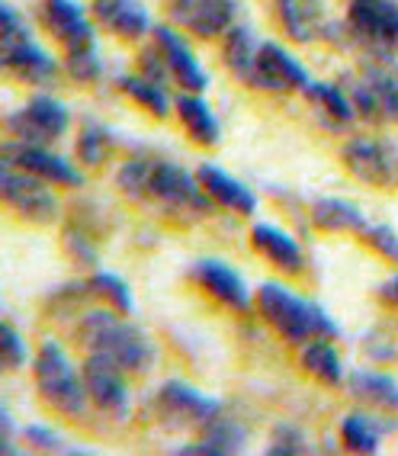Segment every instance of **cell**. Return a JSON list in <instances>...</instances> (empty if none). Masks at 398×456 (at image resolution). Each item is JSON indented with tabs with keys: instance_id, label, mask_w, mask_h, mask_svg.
<instances>
[{
	"instance_id": "cell-1",
	"label": "cell",
	"mask_w": 398,
	"mask_h": 456,
	"mask_svg": "<svg viewBox=\"0 0 398 456\" xmlns=\"http://www.w3.org/2000/svg\"><path fill=\"white\" fill-rule=\"evenodd\" d=\"M122 193L142 203L164 206L174 212H209V200L199 183V177H190L183 167L171 161H151V158H135L122 164L116 174Z\"/></svg>"
},
{
	"instance_id": "cell-2",
	"label": "cell",
	"mask_w": 398,
	"mask_h": 456,
	"mask_svg": "<svg viewBox=\"0 0 398 456\" xmlns=\"http://www.w3.org/2000/svg\"><path fill=\"white\" fill-rule=\"evenodd\" d=\"M81 341L90 354L113 360L126 373H145L158 357L151 338L113 312H90L81 322Z\"/></svg>"
},
{
	"instance_id": "cell-3",
	"label": "cell",
	"mask_w": 398,
	"mask_h": 456,
	"mask_svg": "<svg viewBox=\"0 0 398 456\" xmlns=\"http://www.w3.org/2000/svg\"><path fill=\"white\" fill-rule=\"evenodd\" d=\"M257 309L270 325L283 334L286 341L309 344V341H315V338H334V334H337L334 318H328V312L321 309V305L296 296L293 289H286L283 283L260 286Z\"/></svg>"
},
{
	"instance_id": "cell-4",
	"label": "cell",
	"mask_w": 398,
	"mask_h": 456,
	"mask_svg": "<svg viewBox=\"0 0 398 456\" xmlns=\"http://www.w3.org/2000/svg\"><path fill=\"white\" fill-rule=\"evenodd\" d=\"M36 386H39V395L45 399V405H52L55 411L68 418H77L87 411V383H84V373H77L74 360L68 357V351L55 338L42 341L39 354H36Z\"/></svg>"
},
{
	"instance_id": "cell-5",
	"label": "cell",
	"mask_w": 398,
	"mask_h": 456,
	"mask_svg": "<svg viewBox=\"0 0 398 456\" xmlns=\"http://www.w3.org/2000/svg\"><path fill=\"white\" fill-rule=\"evenodd\" d=\"M45 13H49V26L68 49V71L77 81H97L103 65L97 58V36H93V26H90L81 4H74V0H45Z\"/></svg>"
},
{
	"instance_id": "cell-6",
	"label": "cell",
	"mask_w": 398,
	"mask_h": 456,
	"mask_svg": "<svg viewBox=\"0 0 398 456\" xmlns=\"http://www.w3.org/2000/svg\"><path fill=\"white\" fill-rule=\"evenodd\" d=\"M0 39H4L0 61L17 77L29 84H42L58 74V61L33 39L29 26L20 20V13L10 4H0Z\"/></svg>"
},
{
	"instance_id": "cell-7",
	"label": "cell",
	"mask_w": 398,
	"mask_h": 456,
	"mask_svg": "<svg viewBox=\"0 0 398 456\" xmlns=\"http://www.w3.org/2000/svg\"><path fill=\"white\" fill-rule=\"evenodd\" d=\"M347 36L379 61L398 55V0H350Z\"/></svg>"
},
{
	"instance_id": "cell-8",
	"label": "cell",
	"mask_w": 398,
	"mask_h": 456,
	"mask_svg": "<svg viewBox=\"0 0 398 456\" xmlns=\"http://www.w3.org/2000/svg\"><path fill=\"white\" fill-rule=\"evenodd\" d=\"M244 84L257 90H273V94H289V90H305L312 84V77L283 45L260 39L257 55H254Z\"/></svg>"
},
{
	"instance_id": "cell-9",
	"label": "cell",
	"mask_w": 398,
	"mask_h": 456,
	"mask_svg": "<svg viewBox=\"0 0 398 456\" xmlns=\"http://www.w3.org/2000/svg\"><path fill=\"white\" fill-rule=\"evenodd\" d=\"M45 183L49 180L36 177V174L23 171L10 161H4V167H0V193L29 222H52L58 216V200Z\"/></svg>"
},
{
	"instance_id": "cell-10",
	"label": "cell",
	"mask_w": 398,
	"mask_h": 456,
	"mask_svg": "<svg viewBox=\"0 0 398 456\" xmlns=\"http://www.w3.org/2000/svg\"><path fill=\"white\" fill-rule=\"evenodd\" d=\"M68 123H71L68 106L55 97H45V94L33 97L29 103L20 106L17 113L7 116V129L17 135V142H33V145L61 139Z\"/></svg>"
},
{
	"instance_id": "cell-11",
	"label": "cell",
	"mask_w": 398,
	"mask_h": 456,
	"mask_svg": "<svg viewBox=\"0 0 398 456\" xmlns=\"http://www.w3.org/2000/svg\"><path fill=\"white\" fill-rule=\"evenodd\" d=\"M347 171L370 187H398V145L386 139H350L341 151Z\"/></svg>"
},
{
	"instance_id": "cell-12",
	"label": "cell",
	"mask_w": 398,
	"mask_h": 456,
	"mask_svg": "<svg viewBox=\"0 0 398 456\" xmlns=\"http://www.w3.org/2000/svg\"><path fill=\"white\" fill-rule=\"evenodd\" d=\"M353 106L370 123L398 126V68H366L353 81Z\"/></svg>"
},
{
	"instance_id": "cell-13",
	"label": "cell",
	"mask_w": 398,
	"mask_h": 456,
	"mask_svg": "<svg viewBox=\"0 0 398 456\" xmlns=\"http://www.w3.org/2000/svg\"><path fill=\"white\" fill-rule=\"evenodd\" d=\"M171 20L183 29H190L199 39L231 29V20L238 13V0H171L167 4Z\"/></svg>"
},
{
	"instance_id": "cell-14",
	"label": "cell",
	"mask_w": 398,
	"mask_h": 456,
	"mask_svg": "<svg viewBox=\"0 0 398 456\" xmlns=\"http://www.w3.org/2000/svg\"><path fill=\"white\" fill-rule=\"evenodd\" d=\"M4 161L17 164V167L49 180V183H65V187H81L84 183L81 171L74 164H68V158L55 155L45 145H33V142H7Z\"/></svg>"
},
{
	"instance_id": "cell-15",
	"label": "cell",
	"mask_w": 398,
	"mask_h": 456,
	"mask_svg": "<svg viewBox=\"0 0 398 456\" xmlns=\"http://www.w3.org/2000/svg\"><path fill=\"white\" fill-rule=\"evenodd\" d=\"M277 10L289 39L296 42L337 39V23L328 13L325 0H277Z\"/></svg>"
},
{
	"instance_id": "cell-16",
	"label": "cell",
	"mask_w": 398,
	"mask_h": 456,
	"mask_svg": "<svg viewBox=\"0 0 398 456\" xmlns=\"http://www.w3.org/2000/svg\"><path fill=\"white\" fill-rule=\"evenodd\" d=\"M84 383H87L90 399L97 402L100 408L122 415L129 408V386H126V370L116 367L113 360L97 357L90 354L84 363Z\"/></svg>"
},
{
	"instance_id": "cell-17",
	"label": "cell",
	"mask_w": 398,
	"mask_h": 456,
	"mask_svg": "<svg viewBox=\"0 0 398 456\" xmlns=\"http://www.w3.org/2000/svg\"><path fill=\"white\" fill-rule=\"evenodd\" d=\"M155 42H158V52L164 55V65H167V74H174L180 81V87L196 90V94H203L209 87V77L206 71L199 68L196 55L190 52V45L174 33L171 26H155Z\"/></svg>"
},
{
	"instance_id": "cell-18",
	"label": "cell",
	"mask_w": 398,
	"mask_h": 456,
	"mask_svg": "<svg viewBox=\"0 0 398 456\" xmlns=\"http://www.w3.org/2000/svg\"><path fill=\"white\" fill-rule=\"evenodd\" d=\"M158 405H161L167 415H177V418H183V421H199V424L212 421V418L222 411L219 399H212V395L193 389L190 383H180V379H171V383L161 386Z\"/></svg>"
},
{
	"instance_id": "cell-19",
	"label": "cell",
	"mask_w": 398,
	"mask_h": 456,
	"mask_svg": "<svg viewBox=\"0 0 398 456\" xmlns=\"http://www.w3.org/2000/svg\"><path fill=\"white\" fill-rule=\"evenodd\" d=\"M93 17L119 39H142L151 29V17L142 0H93Z\"/></svg>"
},
{
	"instance_id": "cell-20",
	"label": "cell",
	"mask_w": 398,
	"mask_h": 456,
	"mask_svg": "<svg viewBox=\"0 0 398 456\" xmlns=\"http://www.w3.org/2000/svg\"><path fill=\"white\" fill-rule=\"evenodd\" d=\"M193 273H196V280H199L212 296H219L225 305L241 309V312L251 309V293H248L241 273L231 270L228 264H222L219 257H203V261H196Z\"/></svg>"
},
{
	"instance_id": "cell-21",
	"label": "cell",
	"mask_w": 398,
	"mask_h": 456,
	"mask_svg": "<svg viewBox=\"0 0 398 456\" xmlns=\"http://www.w3.org/2000/svg\"><path fill=\"white\" fill-rule=\"evenodd\" d=\"M251 241L264 257H267L273 267L286 270V273H299L302 270V248L286 228L270 225V222H257L251 228Z\"/></svg>"
},
{
	"instance_id": "cell-22",
	"label": "cell",
	"mask_w": 398,
	"mask_h": 456,
	"mask_svg": "<svg viewBox=\"0 0 398 456\" xmlns=\"http://www.w3.org/2000/svg\"><path fill=\"white\" fill-rule=\"evenodd\" d=\"M196 177H199L206 193H209L215 203L225 206V209H235V212H241V216H251V212L257 209V200H254L251 190L244 187L241 180H235L231 174L222 171V167H215V164H203Z\"/></svg>"
},
{
	"instance_id": "cell-23",
	"label": "cell",
	"mask_w": 398,
	"mask_h": 456,
	"mask_svg": "<svg viewBox=\"0 0 398 456\" xmlns=\"http://www.w3.org/2000/svg\"><path fill=\"white\" fill-rule=\"evenodd\" d=\"M244 440H248V428H244L238 418L215 415L212 421H206L203 440L199 444H190V447H180V453H212V456H225L244 450Z\"/></svg>"
},
{
	"instance_id": "cell-24",
	"label": "cell",
	"mask_w": 398,
	"mask_h": 456,
	"mask_svg": "<svg viewBox=\"0 0 398 456\" xmlns=\"http://www.w3.org/2000/svg\"><path fill=\"white\" fill-rule=\"evenodd\" d=\"M174 106H177V116L183 119V126H187V132H190V139H193L196 145L212 148L215 142L222 139L219 119H215V113L209 110V103H206L196 90L180 94V97L174 100Z\"/></svg>"
},
{
	"instance_id": "cell-25",
	"label": "cell",
	"mask_w": 398,
	"mask_h": 456,
	"mask_svg": "<svg viewBox=\"0 0 398 456\" xmlns=\"http://www.w3.org/2000/svg\"><path fill=\"white\" fill-rule=\"evenodd\" d=\"M350 389L353 395L366 399L382 411H398V379L389 373H373V370H353L350 373Z\"/></svg>"
},
{
	"instance_id": "cell-26",
	"label": "cell",
	"mask_w": 398,
	"mask_h": 456,
	"mask_svg": "<svg viewBox=\"0 0 398 456\" xmlns=\"http://www.w3.org/2000/svg\"><path fill=\"white\" fill-rule=\"evenodd\" d=\"M312 219H315L318 228H328V232H341V228H350V232H366L370 222L366 216L347 200H337V196H321L312 203Z\"/></svg>"
},
{
	"instance_id": "cell-27",
	"label": "cell",
	"mask_w": 398,
	"mask_h": 456,
	"mask_svg": "<svg viewBox=\"0 0 398 456\" xmlns=\"http://www.w3.org/2000/svg\"><path fill=\"white\" fill-rule=\"evenodd\" d=\"M395 424H386L373 415H350L344 418L341 424V437L347 444V450L353 453H376L379 450V440H382V431H392Z\"/></svg>"
},
{
	"instance_id": "cell-28",
	"label": "cell",
	"mask_w": 398,
	"mask_h": 456,
	"mask_svg": "<svg viewBox=\"0 0 398 456\" xmlns=\"http://www.w3.org/2000/svg\"><path fill=\"white\" fill-rule=\"evenodd\" d=\"M302 367L309 370L315 379H321V383H328V386L341 383L344 379L341 354L334 351L328 341H321V338H315V341H309L305 347H302Z\"/></svg>"
},
{
	"instance_id": "cell-29",
	"label": "cell",
	"mask_w": 398,
	"mask_h": 456,
	"mask_svg": "<svg viewBox=\"0 0 398 456\" xmlns=\"http://www.w3.org/2000/svg\"><path fill=\"white\" fill-rule=\"evenodd\" d=\"M119 90L129 94L139 106H145L148 113H155L158 119H164L167 110H171V100L164 94L161 81L148 77V74H126V77H119Z\"/></svg>"
},
{
	"instance_id": "cell-30",
	"label": "cell",
	"mask_w": 398,
	"mask_h": 456,
	"mask_svg": "<svg viewBox=\"0 0 398 456\" xmlns=\"http://www.w3.org/2000/svg\"><path fill=\"white\" fill-rule=\"evenodd\" d=\"M257 45H260V39L248 29V26H231V29H228L225 65L231 68V74H235L238 81H244L248 71H251V61H254V55H257Z\"/></svg>"
},
{
	"instance_id": "cell-31",
	"label": "cell",
	"mask_w": 398,
	"mask_h": 456,
	"mask_svg": "<svg viewBox=\"0 0 398 456\" xmlns=\"http://www.w3.org/2000/svg\"><path fill=\"white\" fill-rule=\"evenodd\" d=\"M302 94H305V100H312L318 110H325L334 123H350V119L357 116V106H353V100H347V94H344L341 87H334V84L312 81L309 87L302 90Z\"/></svg>"
},
{
	"instance_id": "cell-32",
	"label": "cell",
	"mask_w": 398,
	"mask_h": 456,
	"mask_svg": "<svg viewBox=\"0 0 398 456\" xmlns=\"http://www.w3.org/2000/svg\"><path fill=\"white\" fill-rule=\"evenodd\" d=\"M0 347H4V370H20L29 357L26 351V341L20 338V331L10 322L0 325Z\"/></svg>"
},
{
	"instance_id": "cell-33",
	"label": "cell",
	"mask_w": 398,
	"mask_h": 456,
	"mask_svg": "<svg viewBox=\"0 0 398 456\" xmlns=\"http://www.w3.org/2000/svg\"><path fill=\"white\" fill-rule=\"evenodd\" d=\"M93 286H97V289L103 296H110V299H113V305L119 312H132V309H135L129 286L122 283V280L116 277V273H97V277H93Z\"/></svg>"
},
{
	"instance_id": "cell-34",
	"label": "cell",
	"mask_w": 398,
	"mask_h": 456,
	"mask_svg": "<svg viewBox=\"0 0 398 456\" xmlns=\"http://www.w3.org/2000/svg\"><path fill=\"white\" fill-rule=\"evenodd\" d=\"M273 447H270V453H309V440H305V434L299 431V428H293V424H280L277 434H273Z\"/></svg>"
},
{
	"instance_id": "cell-35",
	"label": "cell",
	"mask_w": 398,
	"mask_h": 456,
	"mask_svg": "<svg viewBox=\"0 0 398 456\" xmlns=\"http://www.w3.org/2000/svg\"><path fill=\"white\" fill-rule=\"evenodd\" d=\"M366 241H370V245H373L379 254H386V261L398 264V235H395V228L370 225V228H366Z\"/></svg>"
},
{
	"instance_id": "cell-36",
	"label": "cell",
	"mask_w": 398,
	"mask_h": 456,
	"mask_svg": "<svg viewBox=\"0 0 398 456\" xmlns=\"http://www.w3.org/2000/svg\"><path fill=\"white\" fill-rule=\"evenodd\" d=\"M77 151L87 164H100V158L106 155V129L100 126H87V132L77 142Z\"/></svg>"
},
{
	"instance_id": "cell-37",
	"label": "cell",
	"mask_w": 398,
	"mask_h": 456,
	"mask_svg": "<svg viewBox=\"0 0 398 456\" xmlns=\"http://www.w3.org/2000/svg\"><path fill=\"white\" fill-rule=\"evenodd\" d=\"M23 437L29 440V444H36V447L42 450H58L61 447V434L52 431V428H45V424H29L23 431Z\"/></svg>"
},
{
	"instance_id": "cell-38",
	"label": "cell",
	"mask_w": 398,
	"mask_h": 456,
	"mask_svg": "<svg viewBox=\"0 0 398 456\" xmlns=\"http://www.w3.org/2000/svg\"><path fill=\"white\" fill-rule=\"evenodd\" d=\"M382 299H389V302H395V305H398V277H392V280H386V283H382Z\"/></svg>"
}]
</instances>
